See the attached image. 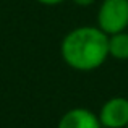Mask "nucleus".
<instances>
[{
  "mask_svg": "<svg viewBox=\"0 0 128 128\" xmlns=\"http://www.w3.org/2000/svg\"><path fill=\"white\" fill-rule=\"evenodd\" d=\"M63 62L78 72H92L109 57V36L96 26H80L63 38Z\"/></svg>",
  "mask_w": 128,
  "mask_h": 128,
  "instance_id": "nucleus-1",
  "label": "nucleus"
},
{
  "mask_svg": "<svg viewBox=\"0 0 128 128\" xmlns=\"http://www.w3.org/2000/svg\"><path fill=\"white\" fill-rule=\"evenodd\" d=\"M97 28L107 36L128 28V0H104L97 13Z\"/></svg>",
  "mask_w": 128,
  "mask_h": 128,
  "instance_id": "nucleus-2",
  "label": "nucleus"
},
{
  "mask_svg": "<svg viewBox=\"0 0 128 128\" xmlns=\"http://www.w3.org/2000/svg\"><path fill=\"white\" fill-rule=\"evenodd\" d=\"M99 122L102 128H125L128 125V99L112 97L99 112Z\"/></svg>",
  "mask_w": 128,
  "mask_h": 128,
  "instance_id": "nucleus-3",
  "label": "nucleus"
},
{
  "mask_svg": "<svg viewBox=\"0 0 128 128\" xmlns=\"http://www.w3.org/2000/svg\"><path fill=\"white\" fill-rule=\"evenodd\" d=\"M57 128H102L99 117L89 109L76 107L63 114Z\"/></svg>",
  "mask_w": 128,
  "mask_h": 128,
  "instance_id": "nucleus-4",
  "label": "nucleus"
},
{
  "mask_svg": "<svg viewBox=\"0 0 128 128\" xmlns=\"http://www.w3.org/2000/svg\"><path fill=\"white\" fill-rule=\"evenodd\" d=\"M109 55L117 60H128V32L122 31L109 36Z\"/></svg>",
  "mask_w": 128,
  "mask_h": 128,
  "instance_id": "nucleus-5",
  "label": "nucleus"
},
{
  "mask_svg": "<svg viewBox=\"0 0 128 128\" xmlns=\"http://www.w3.org/2000/svg\"><path fill=\"white\" fill-rule=\"evenodd\" d=\"M73 3H76V5H80V6H89V5H92L96 0H72Z\"/></svg>",
  "mask_w": 128,
  "mask_h": 128,
  "instance_id": "nucleus-6",
  "label": "nucleus"
},
{
  "mask_svg": "<svg viewBox=\"0 0 128 128\" xmlns=\"http://www.w3.org/2000/svg\"><path fill=\"white\" fill-rule=\"evenodd\" d=\"M39 3H42V5H49V6H52V5H58V3H62L63 0H38Z\"/></svg>",
  "mask_w": 128,
  "mask_h": 128,
  "instance_id": "nucleus-7",
  "label": "nucleus"
},
{
  "mask_svg": "<svg viewBox=\"0 0 128 128\" xmlns=\"http://www.w3.org/2000/svg\"><path fill=\"white\" fill-rule=\"evenodd\" d=\"M125 128H128V125H126V126H125Z\"/></svg>",
  "mask_w": 128,
  "mask_h": 128,
  "instance_id": "nucleus-8",
  "label": "nucleus"
}]
</instances>
